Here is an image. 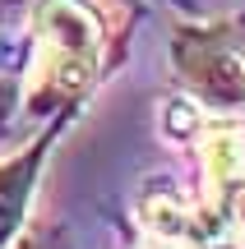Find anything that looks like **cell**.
Returning <instances> with one entry per match:
<instances>
[{
    "mask_svg": "<svg viewBox=\"0 0 245 249\" xmlns=\"http://www.w3.org/2000/svg\"><path fill=\"white\" fill-rule=\"evenodd\" d=\"M222 213H227V231H231V249H245V180L227 194V203H222Z\"/></svg>",
    "mask_w": 245,
    "mask_h": 249,
    "instance_id": "cell-6",
    "label": "cell"
},
{
    "mask_svg": "<svg viewBox=\"0 0 245 249\" xmlns=\"http://www.w3.org/2000/svg\"><path fill=\"white\" fill-rule=\"evenodd\" d=\"M167 55L185 107L204 120H245V14L181 18Z\"/></svg>",
    "mask_w": 245,
    "mask_h": 249,
    "instance_id": "cell-2",
    "label": "cell"
},
{
    "mask_svg": "<svg viewBox=\"0 0 245 249\" xmlns=\"http://www.w3.org/2000/svg\"><path fill=\"white\" fill-rule=\"evenodd\" d=\"M79 116L83 111H60V116L42 120V129H37L23 148L0 157V249H14L19 235L28 231L37 189H42V176H46V161H51L56 143L65 139V129Z\"/></svg>",
    "mask_w": 245,
    "mask_h": 249,
    "instance_id": "cell-3",
    "label": "cell"
},
{
    "mask_svg": "<svg viewBox=\"0 0 245 249\" xmlns=\"http://www.w3.org/2000/svg\"><path fill=\"white\" fill-rule=\"evenodd\" d=\"M14 249H70V240H65L60 222H28V231L19 235Z\"/></svg>",
    "mask_w": 245,
    "mask_h": 249,
    "instance_id": "cell-5",
    "label": "cell"
},
{
    "mask_svg": "<svg viewBox=\"0 0 245 249\" xmlns=\"http://www.w3.org/2000/svg\"><path fill=\"white\" fill-rule=\"evenodd\" d=\"M5 116H9V92L0 88V124H5Z\"/></svg>",
    "mask_w": 245,
    "mask_h": 249,
    "instance_id": "cell-7",
    "label": "cell"
},
{
    "mask_svg": "<svg viewBox=\"0 0 245 249\" xmlns=\"http://www.w3.org/2000/svg\"><path fill=\"white\" fill-rule=\"evenodd\" d=\"M139 249H176V245H162V240H148V245H139Z\"/></svg>",
    "mask_w": 245,
    "mask_h": 249,
    "instance_id": "cell-8",
    "label": "cell"
},
{
    "mask_svg": "<svg viewBox=\"0 0 245 249\" xmlns=\"http://www.w3.org/2000/svg\"><path fill=\"white\" fill-rule=\"evenodd\" d=\"M190 139H199V198L222 208L245 180V120H204Z\"/></svg>",
    "mask_w": 245,
    "mask_h": 249,
    "instance_id": "cell-4",
    "label": "cell"
},
{
    "mask_svg": "<svg viewBox=\"0 0 245 249\" xmlns=\"http://www.w3.org/2000/svg\"><path fill=\"white\" fill-rule=\"evenodd\" d=\"M125 14L111 0H33L19 107L33 120L83 111L125 55Z\"/></svg>",
    "mask_w": 245,
    "mask_h": 249,
    "instance_id": "cell-1",
    "label": "cell"
}]
</instances>
